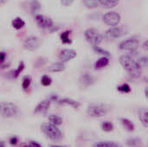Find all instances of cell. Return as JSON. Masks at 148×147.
<instances>
[{
	"mask_svg": "<svg viewBox=\"0 0 148 147\" xmlns=\"http://www.w3.org/2000/svg\"><path fill=\"white\" fill-rule=\"evenodd\" d=\"M30 83H31V78L29 76H25L23 80V82H22V87L24 90L28 89L30 86Z\"/></svg>",
	"mask_w": 148,
	"mask_h": 147,
	"instance_id": "28",
	"label": "cell"
},
{
	"mask_svg": "<svg viewBox=\"0 0 148 147\" xmlns=\"http://www.w3.org/2000/svg\"><path fill=\"white\" fill-rule=\"evenodd\" d=\"M29 146V147H42L40 146V144H38L37 142H34V141L30 142Z\"/></svg>",
	"mask_w": 148,
	"mask_h": 147,
	"instance_id": "36",
	"label": "cell"
},
{
	"mask_svg": "<svg viewBox=\"0 0 148 147\" xmlns=\"http://www.w3.org/2000/svg\"><path fill=\"white\" fill-rule=\"evenodd\" d=\"M41 45V41L38 37L31 36L27 37L23 42V48L29 51L36 50Z\"/></svg>",
	"mask_w": 148,
	"mask_h": 147,
	"instance_id": "8",
	"label": "cell"
},
{
	"mask_svg": "<svg viewBox=\"0 0 148 147\" xmlns=\"http://www.w3.org/2000/svg\"><path fill=\"white\" fill-rule=\"evenodd\" d=\"M50 147H66V146H57V145H56V146H50Z\"/></svg>",
	"mask_w": 148,
	"mask_h": 147,
	"instance_id": "40",
	"label": "cell"
},
{
	"mask_svg": "<svg viewBox=\"0 0 148 147\" xmlns=\"http://www.w3.org/2000/svg\"><path fill=\"white\" fill-rule=\"evenodd\" d=\"M126 32L124 31V29L120 27H113L107 30V32L105 33V36L108 39H115L118 37H121V36H123Z\"/></svg>",
	"mask_w": 148,
	"mask_h": 147,
	"instance_id": "10",
	"label": "cell"
},
{
	"mask_svg": "<svg viewBox=\"0 0 148 147\" xmlns=\"http://www.w3.org/2000/svg\"><path fill=\"white\" fill-rule=\"evenodd\" d=\"M108 64H109V59L107 56H102L101 58L97 60V62L95 64V68L100 69V68H106L107 66H108Z\"/></svg>",
	"mask_w": 148,
	"mask_h": 147,
	"instance_id": "15",
	"label": "cell"
},
{
	"mask_svg": "<svg viewBox=\"0 0 148 147\" xmlns=\"http://www.w3.org/2000/svg\"><path fill=\"white\" fill-rule=\"evenodd\" d=\"M138 63L140 65V67L148 66V57H141L138 61Z\"/></svg>",
	"mask_w": 148,
	"mask_h": 147,
	"instance_id": "32",
	"label": "cell"
},
{
	"mask_svg": "<svg viewBox=\"0 0 148 147\" xmlns=\"http://www.w3.org/2000/svg\"><path fill=\"white\" fill-rule=\"evenodd\" d=\"M101 129L105 132H111L114 129V126L110 121H104L101 123Z\"/></svg>",
	"mask_w": 148,
	"mask_h": 147,
	"instance_id": "26",
	"label": "cell"
},
{
	"mask_svg": "<svg viewBox=\"0 0 148 147\" xmlns=\"http://www.w3.org/2000/svg\"><path fill=\"white\" fill-rule=\"evenodd\" d=\"M24 25H25L24 21L22 18H20V17H16V18H15L12 21V26L16 29H20L23 28Z\"/></svg>",
	"mask_w": 148,
	"mask_h": 147,
	"instance_id": "21",
	"label": "cell"
},
{
	"mask_svg": "<svg viewBox=\"0 0 148 147\" xmlns=\"http://www.w3.org/2000/svg\"><path fill=\"white\" fill-rule=\"evenodd\" d=\"M76 56V52L73 49H63L61 51L59 55V58L62 61V62H69L72 59H74Z\"/></svg>",
	"mask_w": 148,
	"mask_h": 147,
	"instance_id": "11",
	"label": "cell"
},
{
	"mask_svg": "<svg viewBox=\"0 0 148 147\" xmlns=\"http://www.w3.org/2000/svg\"><path fill=\"white\" fill-rule=\"evenodd\" d=\"M41 129L42 133L51 140L58 141L62 138V132L56 127V126H54L52 124L44 123L41 126Z\"/></svg>",
	"mask_w": 148,
	"mask_h": 147,
	"instance_id": "2",
	"label": "cell"
},
{
	"mask_svg": "<svg viewBox=\"0 0 148 147\" xmlns=\"http://www.w3.org/2000/svg\"><path fill=\"white\" fill-rule=\"evenodd\" d=\"M23 147H29V146H23Z\"/></svg>",
	"mask_w": 148,
	"mask_h": 147,
	"instance_id": "42",
	"label": "cell"
},
{
	"mask_svg": "<svg viewBox=\"0 0 148 147\" xmlns=\"http://www.w3.org/2000/svg\"><path fill=\"white\" fill-rule=\"evenodd\" d=\"M83 3L88 9H95L100 4L98 0H83Z\"/></svg>",
	"mask_w": 148,
	"mask_h": 147,
	"instance_id": "24",
	"label": "cell"
},
{
	"mask_svg": "<svg viewBox=\"0 0 148 147\" xmlns=\"http://www.w3.org/2000/svg\"><path fill=\"white\" fill-rule=\"evenodd\" d=\"M51 82H52V79L49 75H43L41 79V83L44 87L49 86L51 84Z\"/></svg>",
	"mask_w": 148,
	"mask_h": 147,
	"instance_id": "29",
	"label": "cell"
},
{
	"mask_svg": "<svg viewBox=\"0 0 148 147\" xmlns=\"http://www.w3.org/2000/svg\"><path fill=\"white\" fill-rule=\"evenodd\" d=\"M142 48L145 49V50H147L148 51V39L147 41H145L142 44Z\"/></svg>",
	"mask_w": 148,
	"mask_h": 147,
	"instance_id": "37",
	"label": "cell"
},
{
	"mask_svg": "<svg viewBox=\"0 0 148 147\" xmlns=\"http://www.w3.org/2000/svg\"><path fill=\"white\" fill-rule=\"evenodd\" d=\"M18 107L10 102H2L1 103V114L4 118H11L17 114Z\"/></svg>",
	"mask_w": 148,
	"mask_h": 147,
	"instance_id": "5",
	"label": "cell"
},
{
	"mask_svg": "<svg viewBox=\"0 0 148 147\" xmlns=\"http://www.w3.org/2000/svg\"><path fill=\"white\" fill-rule=\"evenodd\" d=\"M59 103L61 104H67V105H69L75 108H78L79 106H80V103L78 101H73V100H70V99H63V100H61L59 101Z\"/></svg>",
	"mask_w": 148,
	"mask_h": 147,
	"instance_id": "23",
	"label": "cell"
},
{
	"mask_svg": "<svg viewBox=\"0 0 148 147\" xmlns=\"http://www.w3.org/2000/svg\"><path fill=\"white\" fill-rule=\"evenodd\" d=\"M127 143V145H128L129 146L135 147L138 146L140 144V139H128Z\"/></svg>",
	"mask_w": 148,
	"mask_h": 147,
	"instance_id": "31",
	"label": "cell"
},
{
	"mask_svg": "<svg viewBox=\"0 0 148 147\" xmlns=\"http://www.w3.org/2000/svg\"><path fill=\"white\" fill-rule=\"evenodd\" d=\"M74 1L75 0H61V3H62V4H63L65 6H69V5L72 4Z\"/></svg>",
	"mask_w": 148,
	"mask_h": 147,
	"instance_id": "34",
	"label": "cell"
},
{
	"mask_svg": "<svg viewBox=\"0 0 148 147\" xmlns=\"http://www.w3.org/2000/svg\"><path fill=\"white\" fill-rule=\"evenodd\" d=\"M35 20L36 22V23L39 25V27L41 28H51L53 26V21L51 20V18L43 16V15H36L35 17Z\"/></svg>",
	"mask_w": 148,
	"mask_h": 147,
	"instance_id": "9",
	"label": "cell"
},
{
	"mask_svg": "<svg viewBox=\"0 0 148 147\" xmlns=\"http://www.w3.org/2000/svg\"><path fill=\"white\" fill-rule=\"evenodd\" d=\"M49 121L50 124H52V125L57 126L62 125V119L60 116L56 115V114H51V115L49 116Z\"/></svg>",
	"mask_w": 148,
	"mask_h": 147,
	"instance_id": "19",
	"label": "cell"
},
{
	"mask_svg": "<svg viewBox=\"0 0 148 147\" xmlns=\"http://www.w3.org/2000/svg\"><path fill=\"white\" fill-rule=\"evenodd\" d=\"M94 50L95 51V53H97L99 55H101L102 56H109L110 55V54H109L108 51H107V50L100 48L99 46H95L94 47Z\"/></svg>",
	"mask_w": 148,
	"mask_h": 147,
	"instance_id": "27",
	"label": "cell"
},
{
	"mask_svg": "<svg viewBox=\"0 0 148 147\" xmlns=\"http://www.w3.org/2000/svg\"><path fill=\"white\" fill-rule=\"evenodd\" d=\"M118 90L121 93H130L131 92V88L127 84H122L118 87Z\"/></svg>",
	"mask_w": 148,
	"mask_h": 147,
	"instance_id": "30",
	"label": "cell"
},
{
	"mask_svg": "<svg viewBox=\"0 0 148 147\" xmlns=\"http://www.w3.org/2000/svg\"><path fill=\"white\" fill-rule=\"evenodd\" d=\"M139 117L140 120L142 123V125L148 128V109L147 108H143L140 111L139 113Z\"/></svg>",
	"mask_w": 148,
	"mask_h": 147,
	"instance_id": "13",
	"label": "cell"
},
{
	"mask_svg": "<svg viewBox=\"0 0 148 147\" xmlns=\"http://www.w3.org/2000/svg\"><path fill=\"white\" fill-rule=\"evenodd\" d=\"M99 3L101 4L104 8H107V9H111V8H114L115 7L118 3H119V0H98Z\"/></svg>",
	"mask_w": 148,
	"mask_h": 147,
	"instance_id": "16",
	"label": "cell"
},
{
	"mask_svg": "<svg viewBox=\"0 0 148 147\" xmlns=\"http://www.w3.org/2000/svg\"><path fill=\"white\" fill-rule=\"evenodd\" d=\"M139 43H140L139 39H137L136 37H131V38H128V39H127V40L122 41V42L120 43L119 48H120V49H121V50L134 51V50L138 48Z\"/></svg>",
	"mask_w": 148,
	"mask_h": 147,
	"instance_id": "7",
	"label": "cell"
},
{
	"mask_svg": "<svg viewBox=\"0 0 148 147\" xmlns=\"http://www.w3.org/2000/svg\"><path fill=\"white\" fill-rule=\"evenodd\" d=\"M49 105H50V101L49 100H45V101H41L35 108V111L34 113H45L47 112V110L49 109Z\"/></svg>",
	"mask_w": 148,
	"mask_h": 147,
	"instance_id": "12",
	"label": "cell"
},
{
	"mask_svg": "<svg viewBox=\"0 0 148 147\" xmlns=\"http://www.w3.org/2000/svg\"><path fill=\"white\" fill-rule=\"evenodd\" d=\"M84 36H85L86 40L94 47L98 46L103 40L102 35L96 29H94V28H89L86 29L84 32Z\"/></svg>",
	"mask_w": 148,
	"mask_h": 147,
	"instance_id": "4",
	"label": "cell"
},
{
	"mask_svg": "<svg viewBox=\"0 0 148 147\" xmlns=\"http://www.w3.org/2000/svg\"><path fill=\"white\" fill-rule=\"evenodd\" d=\"M40 9V4L37 1H33L31 4V10L33 12H36Z\"/></svg>",
	"mask_w": 148,
	"mask_h": 147,
	"instance_id": "33",
	"label": "cell"
},
{
	"mask_svg": "<svg viewBox=\"0 0 148 147\" xmlns=\"http://www.w3.org/2000/svg\"><path fill=\"white\" fill-rule=\"evenodd\" d=\"M65 69V65L63 62H55L53 64H51L48 70L49 72H53V73H56V72H62Z\"/></svg>",
	"mask_w": 148,
	"mask_h": 147,
	"instance_id": "14",
	"label": "cell"
},
{
	"mask_svg": "<svg viewBox=\"0 0 148 147\" xmlns=\"http://www.w3.org/2000/svg\"><path fill=\"white\" fill-rule=\"evenodd\" d=\"M5 56H6L5 52L2 51V52H1V62H2V63H3V62H4V60H5Z\"/></svg>",
	"mask_w": 148,
	"mask_h": 147,
	"instance_id": "38",
	"label": "cell"
},
{
	"mask_svg": "<svg viewBox=\"0 0 148 147\" xmlns=\"http://www.w3.org/2000/svg\"><path fill=\"white\" fill-rule=\"evenodd\" d=\"M121 124L123 125V126H124L127 131L133 132V131L134 130V126L133 122L130 121L129 120L124 119V118H123V119H121Z\"/></svg>",
	"mask_w": 148,
	"mask_h": 147,
	"instance_id": "22",
	"label": "cell"
},
{
	"mask_svg": "<svg viewBox=\"0 0 148 147\" xmlns=\"http://www.w3.org/2000/svg\"><path fill=\"white\" fill-rule=\"evenodd\" d=\"M94 81H95L94 77L89 74H85L81 78V83L84 86H90L94 83Z\"/></svg>",
	"mask_w": 148,
	"mask_h": 147,
	"instance_id": "17",
	"label": "cell"
},
{
	"mask_svg": "<svg viewBox=\"0 0 148 147\" xmlns=\"http://www.w3.org/2000/svg\"><path fill=\"white\" fill-rule=\"evenodd\" d=\"M69 35H70V31H69V30H66V31H64V32H62L61 34V36H61V40H62V42L63 43H65V44L71 43V40L69 38Z\"/></svg>",
	"mask_w": 148,
	"mask_h": 147,
	"instance_id": "25",
	"label": "cell"
},
{
	"mask_svg": "<svg viewBox=\"0 0 148 147\" xmlns=\"http://www.w3.org/2000/svg\"><path fill=\"white\" fill-rule=\"evenodd\" d=\"M145 94H146V96H147V98L148 99V87L146 88V90H145Z\"/></svg>",
	"mask_w": 148,
	"mask_h": 147,
	"instance_id": "39",
	"label": "cell"
},
{
	"mask_svg": "<svg viewBox=\"0 0 148 147\" xmlns=\"http://www.w3.org/2000/svg\"><path fill=\"white\" fill-rule=\"evenodd\" d=\"M1 147H5L4 146V143L3 142H1Z\"/></svg>",
	"mask_w": 148,
	"mask_h": 147,
	"instance_id": "41",
	"label": "cell"
},
{
	"mask_svg": "<svg viewBox=\"0 0 148 147\" xmlns=\"http://www.w3.org/2000/svg\"><path fill=\"white\" fill-rule=\"evenodd\" d=\"M109 112V107L104 104H91L88 106L87 113L90 117L99 118L106 115Z\"/></svg>",
	"mask_w": 148,
	"mask_h": 147,
	"instance_id": "3",
	"label": "cell"
},
{
	"mask_svg": "<svg viewBox=\"0 0 148 147\" xmlns=\"http://www.w3.org/2000/svg\"><path fill=\"white\" fill-rule=\"evenodd\" d=\"M102 19H103V22L107 25L111 26V27H116L121 22V15L118 12L110 11V12L106 13L103 16Z\"/></svg>",
	"mask_w": 148,
	"mask_h": 147,
	"instance_id": "6",
	"label": "cell"
},
{
	"mask_svg": "<svg viewBox=\"0 0 148 147\" xmlns=\"http://www.w3.org/2000/svg\"><path fill=\"white\" fill-rule=\"evenodd\" d=\"M95 147H122L116 142L111 141H99L94 145Z\"/></svg>",
	"mask_w": 148,
	"mask_h": 147,
	"instance_id": "18",
	"label": "cell"
},
{
	"mask_svg": "<svg viewBox=\"0 0 148 147\" xmlns=\"http://www.w3.org/2000/svg\"><path fill=\"white\" fill-rule=\"evenodd\" d=\"M23 68H24V63H23V62H21L19 63L17 68H16V70H13V71L10 72L9 74L11 75V78H12V79H16V78H17V77L19 76V75H20L21 72L23 70Z\"/></svg>",
	"mask_w": 148,
	"mask_h": 147,
	"instance_id": "20",
	"label": "cell"
},
{
	"mask_svg": "<svg viewBox=\"0 0 148 147\" xmlns=\"http://www.w3.org/2000/svg\"><path fill=\"white\" fill-rule=\"evenodd\" d=\"M10 143L11 145H16V143H17V139H16V137H12V138H10Z\"/></svg>",
	"mask_w": 148,
	"mask_h": 147,
	"instance_id": "35",
	"label": "cell"
},
{
	"mask_svg": "<svg viewBox=\"0 0 148 147\" xmlns=\"http://www.w3.org/2000/svg\"><path fill=\"white\" fill-rule=\"evenodd\" d=\"M120 62L131 76L134 78L140 76L141 67L133 57L127 55H123L120 57Z\"/></svg>",
	"mask_w": 148,
	"mask_h": 147,
	"instance_id": "1",
	"label": "cell"
}]
</instances>
